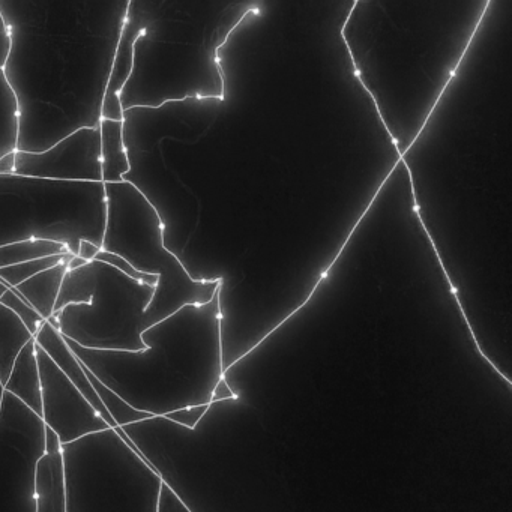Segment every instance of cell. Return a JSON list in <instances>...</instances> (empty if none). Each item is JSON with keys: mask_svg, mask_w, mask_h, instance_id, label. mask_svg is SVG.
Masks as SVG:
<instances>
[{"mask_svg": "<svg viewBox=\"0 0 512 512\" xmlns=\"http://www.w3.org/2000/svg\"><path fill=\"white\" fill-rule=\"evenodd\" d=\"M130 0H0L17 151L40 154L98 128Z\"/></svg>", "mask_w": 512, "mask_h": 512, "instance_id": "obj_1", "label": "cell"}, {"mask_svg": "<svg viewBox=\"0 0 512 512\" xmlns=\"http://www.w3.org/2000/svg\"><path fill=\"white\" fill-rule=\"evenodd\" d=\"M370 23L352 8L341 37L355 76L373 98L400 158L415 145L443 92L454 79L479 26L458 32L416 31L415 22L386 16L383 2L359 0Z\"/></svg>", "mask_w": 512, "mask_h": 512, "instance_id": "obj_2", "label": "cell"}, {"mask_svg": "<svg viewBox=\"0 0 512 512\" xmlns=\"http://www.w3.org/2000/svg\"><path fill=\"white\" fill-rule=\"evenodd\" d=\"M260 2L130 0L139 26L133 71L119 98L122 109H158L182 101H223L226 76L220 50Z\"/></svg>", "mask_w": 512, "mask_h": 512, "instance_id": "obj_3", "label": "cell"}, {"mask_svg": "<svg viewBox=\"0 0 512 512\" xmlns=\"http://www.w3.org/2000/svg\"><path fill=\"white\" fill-rule=\"evenodd\" d=\"M65 341L104 385L151 416L211 406L215 389L226 377L218 292L208 304L185 305L145 329V349L139 352L91 350Z\"/></svg>", "mask_w": 512, "mask_h": 512, "instance_id": "obj_4", "label": "cell"}, {"mask_svg": "<svg viewBox=\"0 0 512 512\" xmlns=\"http://www.w3.org/2000/svg\"><path fill=\"white\" fill-rule=\"evenodd\" d=\"M155 287L100 260L68 271L52 319L65 338L91 350L145 349V311Z\"/></svg>", "mask_w": 512, "mask_h": 512, "instance_id": "obj_5", "label": "cell"}, {"mask_svg": "<svg viewBox=\"0 0 512 512\" xmlns=\"http://www.w3.org/2000/svg\"><path fill=\"white\" fill-rule=\"evenodd\" d=\"M106 221L103 182L0 175V247L43 239L77 256L80 241L103 245Z\"/></svg>", "mask_w": 512, "mask_h": 512, "instance_id": "obj_6", "label": "cell"}, {"mask_svg": "<svg viewBox=\"0 0 512 512\" xmlns=\"http://www.w3.org/2000/svg\"><path fill=\"white\" fill-rule=\"evenodd\" d=\"M107 221L101 250L121 256L143 274L157 275L154 298L145 311V329L185 305L208 304L221 280L196 281L163 241V227L151 203L128 182L104 184Z\"/></svg>", "mask_w": 512, "mask_h": 512, "instance_id": "obj_7", "label": "cell"}, {"mask_svg": "<svg viewBox=\"0 0 512 512\" xmlns=\"http://www.w3.org/2000/svg\"><path fill=\"white\" fill-rule=\"evenodd\" d=\"M67 512H160L163 481L115 428L61 445Z\"/></svg>", "mask_w": 512, "mask_h": 512, "instance_id": "obj_8", "label": "cell"}, {"mask_svg": "<svg viewBox=\"0 0 512 512\" xmlns=\"http://www.w3.org/2000/svg\"><path fill=\"white\" fill-rule=\"evenodd\" d=\"M46 452V425L4 391L0 410V512H37L35 470Z\"/></svg>", "mask_w": 512, "mask_h": 512, "instance_id": "obj_9", "label": "cell"}, {"mask_svg": "<svg viewBox=\"0 0 512 512\" xmlns=\"http://www.w3.org/2000/svg\"><path fill=\"white\" fill-rule=\"evenodd\" d=\"M37 361L43 395L41 421L58 436L61 445L109 430L110 425L104 421L103 416L38 344Z\"/></svg>", "mask_w": 512, "mask_h": 512, "instance_id": "obj_10", "label": "cell"}, {"mask_svg": "<svg viewBox=\"0 0 512 512\" xmlns=\"http://www.w3.org/2000/svg\"><path fill=\"white\" fill-rule=\"evenodd\" d=\"M14 175L67 182H103L101 131L82 128L40 154L16 151Z\"/></svg>", "mask_w": 512, "mask_h": 512, "instance_id": "obj_11", "label": "cell"}, {"mask_svg": "<svg viewBox=\"0 0 512 512\" xmlns=\"http://www.w3.org/2000/svg\"><path fill=\"white\" fill-rule=\"evenodd\" d=\"M35 343L52 358V361L58 365L59 370L70 379V382L82 392L83 397L92 404L95 410L103 416L104 421L110 425V428H116L118 425L113 421L110 413L107 412L104 404L101 403L100 397H98L95 389L92 388L91 382H89L88 376H86L85 367H83L82 361L74 355L73 350L68 346L65 341L64 335L50 325L49 322H44L41 326L38 334L35 335Z\"/></svg>", "mask_w": 512, "mask_h": 512, "instance_id": "obj_12", "label": "cell"}, {"mask_svg": "<svg viewBox=\"0 0 512 512\" xmlns=\"http://www.w3.org/2000/svg\"><path fill=\"white\" fill-rule=\"evenodd\" d=\"M35 496L37 512H67L61 442L47 427L46 452L38 460L35 470Z\"/></svg>", "mask_w": 512, "mask_h": 512, "instance_id": "obj_13", "label": "cell"}, {"mask_svg": "<svg viewBox=\"0 0 512 512\" xmlns=\"http://www.w3.org/2000/svg\"><path fill=\"white\" fill-rule=\"evenodd\" d=\"M4 391L16 397L35 415H43V395H41L40 367L37 361L35 338L26 344L14 361L13 370L4 385Z\"/></svg>", "mask_w": 512, "mask_h": 512, "instance_id": "obj_14", "label": "cell"}, {"mask_svg": "<svg viewBox=\"0 0 512 512\" xmlns=\"http://www.w3.org/2000/svg\"><path fill=\"white\" fill-rule=\"evenodd\" d=\"M71 257L73 254L70 253L64 262L14 287L46 322L52 319Z\"/></svg>", "mask_w": 512, "mask_h": 512, "instance_id": "obj_15", "label": "cell"}, {"mask_svg": "<svg viewBox=\"0 0 512 512\" xmlns=\"http://www.w3.org/2000/svg\"><path fill=\"white\" fill-rule=\"evenodd\" d=\"M10 53V37L0 17V158L17 151V101L5 79L4 67Z\"/></svg>", "mask_w": 512, "mask_h": 512, "instance_id": "obj_16", "label": "cell"}, {"mask_svg": "<svg viewBox=\"0 0 512 512\" xmlns=\"http://www.w3.org/2000/svg\"><path fill=\"white\" fill-rule=\"evenodd\" d=\"M101 172L103 184H121L130 172L124 142V122L101 119Z\"/></svg>", "mask_w": 512, "mask_h": 512, "instance_id": "obj_17", "label": "cell"}, {"mask_svg": "<svg viewBox=\"0 0 512 512\" xmlns=\"http://www.w3.org/2000/svg\"><path fill=\"white\" fill-rule=\"evenodd\" d=\"M25 323L16 313L0 304V383H7L14 361L26 344L34 340Z\"/></svg>", "mask_w": 512, "mask_h": 512, "instance_id": "obj_18", "label": "cell"}, {"mask_svg": "<svg viewBox=\"0 0 512 512\" xmlns=\"http://www.w3.org/2000/svg\"><path fill=\"white\" fill-rule=\"evenodd\" d=\"M65 253H68L67 247L59 242L43 241V239L14 242V244L0 247V268Z\"/></svg>", "mask_w": 512, "mask_h": 512, "instance_id": "obj_19", "label": "cell"}, {"mask_svg": "<svg viewBox=\"0 0 512 512\" xmlns=\"http://www.w3.org/2000/svg\"><path fill=\"white\" fill-rule=\"evenodd\" d=\"M85 367V365H83ZM86 376H88L89 382H91L92 388L97 392L100 397L101 403L106 407L107 412L112 416L113 421L118 427H125L128 424H134V422L143 421V419L151 418V415L146 412H140V410L134 409L133 406L122 400L115 391L104 385L92 371H89L85 367Z\"/></svg>", "mask_w": 512, "mask_h": 512, "instance_id": "obj_20", "label": "cell"}, {"mask_svg": "<svg viewBox=\"0 0 512 512\" xmlns=\"http://www.w3.org/2000/svg\"><path fill=\"white\" fill-rule=\"evenodd\" d=\"M70 253L58 254V256L44 257V259L31 260V262L20 263V265L0 268V280L11 287H17L25 283L29 278L35 277L40 272L47 271L53 266L64 262Z\"/></svg>", "mask_w": 512, "mask_h": 512, "instance_id": "obj_21", "label": "cell"}, {"mask_svg": "<svg viewBox=\"0 0 512 512\" xmlns=\"http://www.w3.org/2000/svg\"><path fill=\"white\" fill-rule=\"evenodd\" d=\"M0 304L5 305L13 313H16L34 337L38 334L44 322H46L14 287L8 286L7 292L0 298Z\"/></svg>", "mask_w": 512, "mask_h": 512, "instance_id": "obj_22", "label": "cell"}, {"mask_svg": "<svg viewBox=\"0 0 512 512\" xmlns=\"http://www.w3.org/2000/svg\"><path fill=\"white\" fill-rule=\"evenodd\" d=\"M95 260H100V262H104L107 263V265L113 266V268L121 271L122 274L133 278V280L140 281V283L148 284V286H157V275L143 274V272L137 271V269H134L133 266L127 262V260L122 259L121 256H116V254L107 253V251L101 250L100 253H98L97 259Z\"/></svg>", "mask_w": 512, "mask_h": 512, "instance_id": "obj_23", "label": "cell"}, {"mask_svg": "<svg viewBox=\"0 0 512 512\" xmlns=\"http://www.w3.org/2000/svg\"><path fill=\"white\" fill-rule=\"evenodd\" d=\"M209 407L211 406L184 407V409L170 412L169 415L164 416V418L181 425V427L188 428V430H194V428L199 425V422L202 421L206 412H208Z\"/></svg>", "mask_w": 512, "mask_h": 512, "instance_id": "obj_24", "label": "cell"}, {"mask_svg": "<svg viewBox=\"0 0 512 512\" xmlns=\"http://www.w3.org/2000/svg\"><path fill=\"white\" fill-rule=\"evenodd\" d=\"M160 512H190L184 503L176 497V494L163 484L160 494Z\"/></svg>", "mask_w": 512, "mask_h": 512, "instance_id": "obj_25", "label": "cell"}, {"mask_svg": "<svg viewBox=\"0 0 512 512\" xmlns=\"http://www.w3.org/2000/svg\"><path fill=\"white\" fill-rule=\"evenodd\" d=\"M101 247L95 245L94 242L91 241H80L79 245V253L77 256L82 257L86 262H92V260L97 259L98 253H100Z\"/></svg>", "mask_w": 512, "mask_h": 512, "instance_id": "obj_26", "label": "cell"}, {"mask_svg": "<svg viewBox=\"0 0 512 512\" xmlns=\"http://www.w3.org/2000/svg\"><path fill=\"white\" fill-rule=\"evenodd\" d=\"M235 397L232 391H230L229 385H227L226 377L221 380L220 385L215 389L214 397H212V403H218V401L229 400V398Z\"/></svg>", "mask_w": 512, "mask_h": 512, "instance_id": "obj_27", "label": "cell"}, {"mask_svg": "<svg viewBox=\"0 0 512 512\" xmlns=\"http://www.w3.org/2000/svg\"><path fill=\"white\" fill-rule=\"evenodd\" d=\"M14 166H16V152H11L0 158V175H14Z\"/></svg>", "mask_w": 512, "mask_h": 512, "instance_id": "obj_28", "label": "cell"}, {"mask_svg": "<svg viewBox=\"0 0 512 512\" xmlns=\"http://www.w3.org/2000/svg\"><path fill=\"white\" fill-rule=\"evenodd\" d=\"M86 260H83L82 257L73 256L71 257L70 262H68V271H74V269L82 268V266L86 265Z\"/></svg>", "mask_w": 512, "mask_h": 512, "instance_id": "obj_29", "label": "cell"}, {"mask_svg": "<svg viewBox=\"0 0 512 512\" xmlns=\"http://www.w3.org/2000/svg\"><path fill=\"white\" fill-rule=\"evenodd\" d=\"M8 286L4 283V281L0 280V298L5 295V292H7Z\"/></svg>", "mask_w": 512, "mask_h": 512, "instance_id": "obj_30", "label": "cell"}, {"mask_svg": "<svg viewBox=\"0 0 512 512\" xmlns=\"http://www.w3.org/2000/svg\"><path fill=\"white\" fill-rule=\"evenodd\" d=\"M2 398H4V386L0 383V410H2Z\"/></svg>", "mask_w": 512, "mask_h": 512, "instance_id": "obj_31", "label": "cell"}]
</instances>
